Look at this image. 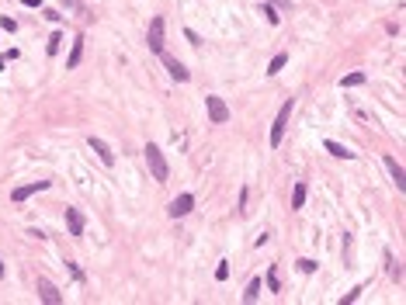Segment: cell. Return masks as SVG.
Wrapping results in <instances>:
<instances>
[{
	"mask_svg": "<svg viewBox=\"0 0 406 305\" xmlns=\"http://www.w3.org/2000/svg\"><path fill=\"white\" fill-rule=\"evenodd\" d=\"M142 152H146V163H150V174L163 184V180H167V160H163L160 146H157V142H146V149H142Z\"/></svg>",
	"mask_w": 406,
	"mask_h": 305,
	"instance_id": "obj_1",
	"label": "cell"
},
{
	"mask_svg": "<svg viewBox=\"0 0 406 305\" xmlns=\"http://www.w3.org/2000/svg\"><path fill=\"white\" fill-rule=\"evenodd\" d=\"M205 111H208V118H212L215 125L229 122V108H226V101H223V97H215V94L205 97Z\"/></svg>",
	"mask_w": 406,
	"mask_h": 305,
	"instance_id": "obj_2",
	"label": "cell"
},
{
	"mask_svg": "<svg viewBox=\"0 0 406 305\" xmlns=\"http://www.w3.org/2000/svg\"><path fill=\"white\" fill-rule=\"evenodd\" d=\"M292 101H285L281 108H278V118H274V125H271V146H281V135H285V125H288V114H292Z\"/></svg>",
	"mask_w": 406,
	"mask_h": 305,
	"instance_id": "obj_3",
	"label": "cell"
},
{
	"mask_svg": "<svg viewBox=\"0 0 406 305\" xmlns=\"http://www.w3.org/2000/svg\"><path fill=\"white\" fill-rule=\"evenodd\" d=\"M157 56H160V63L170 69V76H174L177 84H184V80H188V69H184V63H180V59H174V56H170V52H163V49H160Z\"/></svg>",
	"mask_w": 406,
	"mask_h": 305,
	"instance_id": "obj_4",
	"label": "cell"
},
{
	"mask_svg": "<svg viewBox=\"0 0 406 305\" xmlns=\"http://www.w3.org/2000/svg\"><path fill=\"white\" fill-rule=\"evenodd\" d=\"M191 208H195V195H177V198L170 201L167 215H170V218H184V215H188Z\"/></svg>",
	"mask_w": 406,
	"mask_h": 305,
	"instance_id": "obj_5",
	"label": "cell"
},
{
	"mask_svg": "<svg viewBox=\"0 0 406 305\" xmlns=\"http://www.w3.org/2000/svg\"><path fill=\"white\" fill-rule=\"evenodd\" d=\"M39 191H49V180H35V184H24V187H14L11 191V201H24V198H31V195H39Z\"/></svg>",
	"mask_w": 406,
	"mask_h": 305,
	"instance_id": "obj_6",
	"label": "cell"
},
{
	"mask_svg": "<svg viewBox=\"0 0 406 305\" xmlns=\"http://www.w3.org/2000/svg\"><path fill=\"white\" fill-rule=\"evenodd\" d=\"M146 45H150L153 52L163 49V18H153L150 21V35H146Z\"/></svg>",
	"mask_w": 406,
	"mask_h": 305,
	"instance_id": "obj_7",
	"label": "cell"
},
{
	"mask_svg": "<svg viewBox=\"0 0 406 305\" xmlns=\"http://www.w3.org/2000/svg\"><path fill=\"white\" fill-rule=\"evenodd\" d=\"M66 229L73 236H84V215L77 208H66Z\"/></svg>",
	"mask_w": 406,
	"mask_h": 305,
	"instance_id": "obj_8",
	"label": "cell"
},
{
	"mask_svg": "<svg viewBox=\"0 0 406 305\" xmlns=\"http://www.w3.org/2000/svg\"><path fill=\"white\" fill-rule=\"evenodd\" d=\"M87 142H90V149L97 152V156L104 160V167H112V163H115V152H112V149H108V142H101V139H94V135H90Z\"/></svg>",
	"mask_w": 406,
	"mask_h": 305,
	"instance_id": "obj_9",
	"label": "cell"
},
{
	"mask_svg": "<svg viewBox=\"0 0 406 305\" xmlns=\"http://www.w3.org/2000/svg\"><path fill=\"white\" fill-rule=\"evenodd\" d=\"M39 298H42V302H49V305H59V302H63L59 288H52L49 281H39Z\"/></svg>",
	"mask_w": 406,
	"mask_h": 305,
	"instance_id": "obj_10",
	"label": "cell"
},
{
	"mask_svg": "<svg viewBox=\"0 0 406 305\" xmlns=\"http://www.w3.org/2000/svg\"><path fill=\"white\" fill-rule=\"evenodd\" d=\"M382 163L389 167V174H392V180H396V187H406V174H403V167L392 160V156H382Z\"/></svg>",
	"mask_w": 406,
	"mask_h": 305,
	"instance_id": "obj_11",
	"label": "cell"
},
{
	"mask_svg": "<svg viewBox=\"0 0 406 305\" xmlns=\"http://www.w3.org/2000/svg\"><path fill=\"white\" fill-rule=\"evenodd\" d=\"M326 152H330V156H337V160H354V152H351L347 146L334 142V139H326Z\"/></svg>",
	"mask_w": 406,
	"mask_h": 305,
	"instance_id": "obj_12",
	"label": "cell"
},
{
	"mask_svg": "<svg viewBox=\"0 0 406 305\" xmlns=\"http://www.w3.org/2000/svg\"><path fill=\"white\" fill-rule=\"evenodd\" d=\"M80 56H84V38H77V42H73V49H69V59H66V69H77Z\"/></svg>",
	"mask_w": 406,
	"mask_h": 305,
	"instance_id": "obj_13",
	"label": "cell"
},
{
	"mask_svg": "<svg viewBox=\"0 0 406 305\" xmlns=\"http://www.w3.org/2000/svg\"><path fill=\"white\" fill-rule=\"evenodd\" d=\"M302 205H306V180L292 187V208H302Z\"/></svg>",
	"mask_w": 406,
	"mask_h": 305,
	"instance_id": "obj_14",
	"label": "cell"
},
{
	"mask_svg": "<svg viewBox=\"0 0 406 305\" xmlns=\"http://www.w3.org/2000/svg\"><path fill=\"white\" fill-rule=\"evenodd\" d=\"M261 284H264V281H261V278H253V281H250V284H247V291H243V298H247V302H253V298H257V295H261Z\"/></svg>",
	"mask_w": 406,
	"mask_h": 305,
	"instance_id": "obj_15",
	"label": "cell"
},
{
	"mask_svg": "<svg viewBox=\"0 0 406 305\" xmlns=\"http://www.w3.org/2000/svg\"><path fill=\"white\" fill-rule=\"evenodd\" d=\"M285 63H288V52H278V56H274V59H271V63H268V73H271V76H274V73H278V69H281V66H285Z\"/></svg>",
	"mask_w": 406,
	"mask_h": 305,
	"instance_id": "obj_16",
	"label": "cell"
},
{
	"mask_svg": "<svg viewBox=\"0 0 406 305\" xmlns=\"http://www.w3.org/2000/svg\"><path fill=\"white\" fill-rule=\"evenodd\" d=\"M358 84H364V73H347L340 80V87H358Z\"/></svg>",
	"mask_w": 406,
	"mask_h": 305,
	"instance_id": "obj_17",
	"label": "cell"
},
{
	"mask_svg": "<svg viewBox=\"0 0 406 305\" xmlns=\"http://www.w3.org/2000/svg\"><path fill=\"white\" fill-rule=\"evenodd\" d=\"M59 45H63V31H56V35L49 38V45H45V52H49V56H56V52H59Z\"/></svg>",
	"mask_w": 406,
	"mask_h": 305,
	"instance_id": "obj_18",
	"label": "cell"
},
{
	"mask_svg": "<svg viewBox=\"0 0 406 305\" xmlns=\"http://www.w3.org/2000/svg\"><path fill=\"white\" fill-rule=\"evenodd\" d=\"M264 281H268V288H271V291H278V288H281V278L274 274V267L268 271V278H264Z\"/></svg>",
	"mask_w": 406,
	"mask_h": 305,
	"instance_id": "obj_19",
	"label": "cell"
},
{
	"mask_svg": "<svg viewBox=\"0 0 406 305\" xmlns=\"http://www.w3.org/2000/svg\"><path fill=\"white\" fill-rule=\"evenodd\" d=\"M264 18H268L271 24H278V21H281V14H278V11H274L271 4H264Z\"/></svg>",
	"mask_w": 406,
	"mask_h": 305,
	"instance_id": "obj_20",
	"label": "cell"
},
{
	"mask_svg": "<svg viewBox=\"0 0 406 305\" xmlns=\"http://www.w3.org/2000/svg\"><path fill=\"white\" fill-rule=\"evenodd\" d=\"M299 271H306V274H313V271H316V260H309V257H302V260H299Z\"/></svg>",
	"mask_w": 406,
	"mask_h": 305,
	"instance_id": "obj_21",
	"label": "cell"
},
{
	"mask_svg": "<svg viewBox=\"0 0 406 305\" xmlns=\"http://www.w3.org/2000/svg\"><path fill=\"white\" fill-rule=\"evenodd\" d=\"M0 28H4V31H14L18 21H14V18H0Z\"/></svg>",
	"mask_w": 406,
	"mask_h": 305,
	"instance_id": "obj_22",
	"label": "cell"
},
{
	"mask_svg": "<svg viewBox=\"0 0 406 305\" xmlns=\"http://www.w3.org/2000/svg\"><path fill=\"white\" fill-rule=\"evenodd\" d=\"M215 278H219V281H226V278H229V267H226V263H219V267H215Z\"/></svg>",
	"mask_w": 406,
	"mask_h": 305,
	"instance_id": "obj_23",
	"label": "cell"
},
{
	"mask_svg": "<svg viewBox=\"0 0 406 305\" xmlns=\"http://www.w3.org/2000/svg\"><path fill=\"white\" fill-rule=\"evenodd\" d=\"M271 7H292V0H268Z\"/></svg>",
	"mask_w": 406,
	"mask_h": 305,
	"instance_id": "obj_24",
	"label": "cell"
},
{
	"mask_svg": "<svg viewBox=\"0 0 406 305\" xmlns=\"http://www.w3.org/2000/svg\"><path fill=\"white\" fill-rule=\"evenodd\" d=\"M24 7H42V0H21Z\"/></svg>",
	"mask_w": 406,
	"mask_h": 305,
	"instance_id": "obj_25",
	"label": "cell"
},
{
	"mask_svg": "<svg viewBox=\"0 0 406 305\" xmlns=\"http://www.w3.org/2000/svg\"><path fill=\"white\" fill-rule=\"evenodd\" d=\"M0 278H4V263H0Z\"/></svg>",
	"mask_w": 406,
	"mask_h": 305,
	"instance_id": "obj_26",
	"label": "cell"
}]
</instances>
